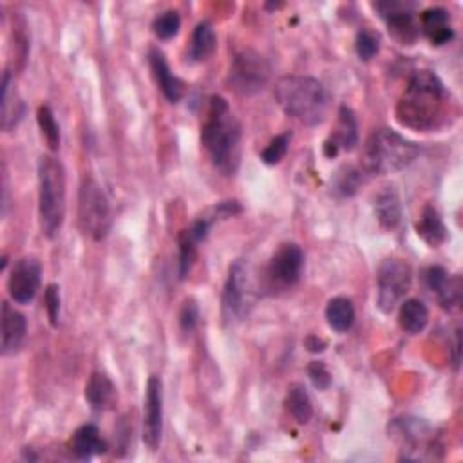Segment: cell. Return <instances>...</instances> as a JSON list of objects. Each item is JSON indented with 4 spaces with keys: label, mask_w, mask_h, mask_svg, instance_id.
<instances>
[{
    "label": "cell",
    "mask_w": 463,
    "mask_h": 463,
    "mask_svg": "<svg viewBox=\"0 0 463 463\" xmlns=\"http://www.w3.org/2000/svg\"><path fill=\"white\" fill-rule=\"evenodd\" d=\"M248 306V277L241 261L230 267L223 290V317L227 323H235L246 314Z\"/></svg>",
    "instance_id": "4fadbf2b"
},
{
    "label": "cell",
    "mask_w": 463,
    "mask_h": 463,
    "mask_svg": "<svg viewBox=\"0 0 463 463\" xmlns=\"http://www.w3.org/2000/svg\"><path fill=\"white\" fill-rule=\"evenodd\" d=\"M447 108V91L433 71H419L409 78L398 106L396 120L400 125L429 132L440 127Z\"/></svg>",
    "instance_id": "6da1fadb"
},
{
    "label": "cell",
    "mask_w": 463,
    "mask_h": 463,
    "mask_svg": "<svg viewBox=\"0 0 463 463\" xmlns=\"http://www.w3.org/2000/svg\"><path fill=\"white\" fill-rule=\"evenodd\" d=\"M422 29L433 45H443L452 40L454 31L449 24V13L443 8H429L420 17Z\"/></svg>",
    "instance_id": "603a6c76"
},
{
    "label": "cell",
    "mask_w": 463,
    "mask_h": 463,
    "mask_svg": "<svg viewBox=\"0 0 463 463\" xmlns=\"http://www.w3.org/2000/svg\"><path fill=\"white\" fill-rule=\"evenodd\" d=\"M45 310L51 326H59V315H60V291L57 284H49L45 288Z\"/></svg>",
    "instance_id": "e575fe53"
},
{
    "label": "cell",
    "mask_w": 463,
    "mask_h": 463,
    "mask_svg": "<svg viewBox=\"0 0 463 463\" xmlns=\"http://www.w3.org/2000/svg\"><path fill=\"white\" fill-rule=\"evenodd\" d=\"M424 283L427 290L436 297L443 310H452L459 302V281L451 279L442 267H429L424 272Z\"/></svg>",
    "instance_id": "e0dca14e"
},
{
    "label": "cell",
    "mask_w": 463,
    "mask_h": 463,
    "mask_svg": "<svg viewBox=\"0 0 463 463\" xmlns=\"http://www.w3.org/2000/svg\"><path fill=\"white\" fill-rule=\"evenodd\" d=\"M42 281V267L35 257H22L12 268L8 277L10 297L19 304H29L38 290Z\"/></svg>",
    "instance_id": "7c38bea8"
},
{
    "label": "cell",
    "mask_w": 463,
    "mask_h": 463,
    "mask_svg": "<svg viewBox=\"0 0 463 463\" xmlns=\"http://www.w3.org/2000/svg\"><path fill=\"white\" fill-rule=\"evenodd\" d=\"M375 212L379 218V223L387 228L393 230L398 227L400 218H402V207H400V197L398 192L393 187H386L375 201Z\"/></svg>",
    "instance_id": "484cf974"
},
{
    "label": "cell",
    "mask_w": 463,
    "mask_h": 463,
    "mask_svg": "<svg viewBox=\"0 0 463 463\" xmlns=\"http://www.w3.org/2000/svg\"><path fill=\"white\" fill-rule=\"evenodd\" d=\"M78 225L92 241H104L113 227L109 199L92 178H85L78 194Z\"/></svg>",
    "instance_id": "8992f818"
},
{
    "label": "cell",
    "mask_w": 463,
    "mask_h": 463,
    "mask_svg": "<svg viewBox=\"0 0 463 463\" xmlns=\"http://www.w3.org/2000/svg\"><path fill=\"white\" fill-rule=\"evenodd\" d=\"M288 145H290V138L288 134H281V136H275L270 145L261 152V160L267 164V165H277L288 152Z\"/></svg>",
    "instance_id": "836d02e7"
},
{
    "label": "cell",
    "mask_w": 463,
    "mask_h": 463,
    "mask_svg": "<svg viewBox=\"0 0 463 463\" xmlns=\"http://www.w3.org/2000/svg\"><path fill=\"white\" fill-rule=\"evenodd\" d=\"M272 78L268 60L253 49L237 53L230 64L227 84L239 96H255L261 92Z\"/></svg>",
    "instance_id": "52a82bcc"
},
{
    "label": "cell",
    "mask_w": 463,
    "mask_h": 463,
    "mask_svg": "<svg viewBox=\"0 0 463 463\" xmlns=\"http://www.w3.org/2000/svg\"><path fill=\"white\" fill-rule=\"evenodd\" d=\"M419 154L417 143L391 129H379L366 141L364 164L371 174H395L413 164Z\"/></svg>",
    "instance_id": "5b68a950"
},
{
    "label": "cell",
    "mask_w": 463,
    "mask_h": 463,
    "mask_svg": "<svg viewBox=\"0 0 463 463\" xmlns=\"http://www.w3.org/2000/svg\"><path fill=\"white\" fill-rule=\"evenodd\" d=\"M197 244L185 230L180 235V279H187L197 259Z\"/></svg>",
    "instance_id": "4dcf8cb0"
},
{
    "label": "cell",
    "mask_w": 463,
    "mask_h": 463,
    "mask_svg": "<svg viewBox=\"0 0 463 463\" xmlns=\"http://www.w3.org/2000/svg\"><path fill=\"white\" fill-rule=\"evenodd\" d=\"M28 333V323L26 317L17 312L15 307H12L8 302L3 304V355H12L15 353Z\"/></svg>",
    "instance_id": "ac0fdd59"
},
{
    "label": "cell",
    "mask_w": 463,
    "mask_h": 463,
    "mask_svg": "<svg viewBox=\"0 0 463 463\" xmlns=\"http://www.w3.org/2000/svg\"><path fill=\"white\" fill-rule=\"evenodd\" d=\"M358 143V124H356V116L355 113L342 106L339 109V120H337V127L331 134V138L324 143V152L326 156L333 158L340 150H353Z\"/></svg>",
    "instance_id": "9a60e30c"
},
{
    "label": "cell",
    "mask_w": 463,
    "mask_h": 463,
    "mask_svg": "<svg viewBox=\"0 0 463 463\" xmlns=\"http://www.w3.org/2000/svg\"><path fill=\"white\" fill-rule=\"evenodd\" d=\"M38 218L47 239L60 234L66 218V169L47 154L38 160Z\"/></svg>",
    "instance_id": "277c9868"
},
{
    "label": "cell",
    "mask_w": 463,
    "mask_h": 463,
    "mask_svg": "<svg viewBox=\"0 0 463 463\" xmlns=\"http://www.w3.org/2000/svg\"><path fill=\"white\" fill-rule=\"evenodd\" d=\"M307 377H310L312 384L319 391H326L331 386V375H330L326 364L321 363V360H315V363L310 364V368H307Z\"/></svg>",
    "instance_id": "d590c367"
},
{
    "label": "cell",
    "mask_w": 463,
    "mask_h": 463,
    "mask_svg": "<svg viewBox=\"0 0 463 463\" xmlns=\"http://www.w3.org/2000/svg\"><path fill=\"white\" fill-rule=\"evenodd\" d=\"M201 145L212 165L225 176H234L241 165V125L223 96H212L207 118L201 125Z\"/></svg>",
    "instance_id": "7a4b0ae2"
},
{
    "label": "cell",
    "mask_w": 463,
    "mask_h": 463,
    "mask_svg": "<svg viewBox=\"0 0 463 463\" xmlns=\"http://www.w3.org/2000/svg\"><path fill=\"white\" fill-rule=\"evenodd\" d=\"M24 115H26L24 101L15 89L12 73L6 71L3 78V129L6 132L13 131L20 124Z\"/></svg>",
    "instance_id": "44dd1931"
},
{
    "label": "cell",
    "mask_w": 463,
    "mask_h": 463,
    "mask_svg": "<svg viewBox=\"0 0 463 463\" xmlns=\"http://www.w3.org/2000/svg\"><path fill=\"white\" fill-rule=\"evenodd\" d=\"M69 449L78 459H91L92 456L104 454L108 451V442L101 438L100 431L92 424H85L78 427L71 440H69Z\"/></svg>",
    "instance_id": "ffe728a7"
},
{
    "label": "cell",
    "mask_w": 463,
    "mask_h": 463,
    "mask_svg": "<svg viewBox=\"0 0 463 463\" xmlns=\"http://www.w3.org/2000/svg\"><path fill=\"white\" fill-rule=\"evenodd\" d=\"M417 232L422 237V241H426L433 248H438L447 239V228L442 221V216L431 204H426L424 207L420 221L417 223Z\"/></svg>",
    "instance_id": "d4e9b609"
},
{
    "label": "cell",
    "mask_w": 463,
    "mask_h": 463,
    "mask_svg": "<svg viewBox=\"0 0 463 463\" xmlns=\"http://www.w3.org/2000/svg\"><path fill=\"white\" fill-rule=\"evenodd\" d=\"M197 323H199V307H197L196 300L188 299V300H185V304H183V307H181V314H180L181 330L187 331V333H190V331L196 330Z\"/></svg>",
    "instance_id": "8d00e7d4"
},
{
    "label": "cell",
    "mask_w": 463,
    "mask_h": 463,
    "mask_svg": "<svg viewBox=\"0 0 463 463\" xmlns=\"http://www.w3.org/2000/svg\"><path fill=\"white\" fill-rule=\"evenodd\" d=\"M304 268V251L295 243H284L277 248L274 253L270 267H268V277L274 286L277 288H291L300 281Z\"/></svg>",
    "instance_id": "8fae6325"
},
{
    "label": "cell",
    "mask_w": 463,
    "mask_h": 463,
    "mask_svg": "<svg viewBox=\"0 0 463 463\" xmlns=\"http://www.w3.org/2000/svg\"><path fill=\"white\" fill-rule=\"evenodd\" d=\"M363 181H364L363 172L356 171L351 165H346L337 171L331 187H333L335 194H339L342 197H349V196L356 194V190L360 188V185H363Z\"/></svg>",
    "instance_id": "f1b7e54d"
},
{
    "label": "cell",
    "mask_w": 463,
    "mask_h": 463,
    "mask_svg": "<svg viewBox=\"0 0 463 463\" xmlns=\"http://www.w3.org/2000/svg\"><path fill=\"white\" fill-rule=\"evenodd\" d=\"M355 47H356V55L360 57V60L368 62V60L375 59V55H379L380 38H379L377 33H373L370 29H363V31H358V35H356Z\"/></svg>",
    "instance_id": "d6a6232c"
},
{
    "label": "cell",
    "mask_w": 463,
    "mask_h": 463,
    "mask_svg": "<svg viewBox=\"0 0 463 463\" xmlns=\"http://www.w3.org/2000/svg\"><path fill=\"white\" fill-rule=\"evenodd\" d=\"M218 47V38H216V31L209 22H201L196 26L190 44H188V59L192 62H207L214 53Z\"/></svg>",
    "instance_id": "7402d4cb"
},
{
    "label": "cell",
    "mask_w": 463,
    "mask_h": 463,
    "mask_svg": "<svg viewBox=\"0 0 463 463\" xmlns=\"http://www.w3.org/2000/svg\"><path fill=\"white\" fill-rule=\"evenodd\" d=\"M116 386L101 371H94L85 386V400L94 411H111L116 403Z\"/></svg>",
    "instance_id": "d6986e66"
},
{
    "label": "cell",
    "mask_w": 463,
    "mask_h": 463,
    "mask_svg": "<svg viewBox=\"0 0 463 463\" xmlns=\"http://www.w3.org/2000/svg\"><path fill=\"white\" fill-rule=\"evenodd\" d=\"M413 281V270L403 259H386L377 274V304L384 314H391L402 302Z\"/></svg>",
    "instance_id": "9c48e42d"
},
{
    "label": "cell",
    "mask_w": 463,
    "mask_h": 463,
    "mask_svg": "<svg viewBox=\"0 0 463 463\" xmlns=\"http://www.w3.org/2000/svg\"><path fill=\"white\" fill-rule=\"evenodd\" d=\"M180 28H181V19H180V13L174 10H169L162 15H158L152 22L154 35H156L160 40L174 38L178 35Z\"/></svg>",
    "instance_id": "1f68e13d"
},
{
    "label": "cell",
    "mask_w": 463,
    "mask_h": 463,
    "mask_svg": "<svg viewBox=\"0 0 463 463\" xmlns=\"http://www.w3.org/2000/svg\"><path fill=\"white\" fill-rule=\"evenodd\" d=\"M393 436L400 443L402 459H436V436L433 429L419 419H400L393 422Z\"/></svg>",
    "instance_id": "ba28073f"
},
{
    "label": "cell",
    "mask_w": 463,
    "mask_h": 463,
    "mask_svg": "<svg viewBox=\"0 0 463 463\" xmlns=\"http://www.w3.org/2000/svg\"><path fill=\"white\" fill-rule=\"evenodd\" d=\"M275 100L288 116L307 127L321 125L331 108L326 85L314 76L302 75L283 76L275 85Z\"/></svg>",
    "instance_id": "3957f363"
},
{
    "label": "cell",
    "mask_w": 463,
    "mask_h": 463,
    "mask_svg": "<svg viewBox=\"0 0 463 463\" xmlns=\"http://www.w3.org/2000/svg\"><path fill=\"white\" fill-rule=\"evenodd\" d=\"M326 321L337 333H346L355 323L353 302L346 297H335L326 306Z\"/></svg>",
    "instance_id": "83f0119b"
},
{
    "label": "cell",
    "mask_w": 463,
    "mask_h": 463,
    "mask_svg": "<svg viewBox=\"0 0 463 463\" xmlns=\"http://www.w3.org/2000/svg\"><path fill=\"white\" fill-rule=\"evenodd\" d=\"M377 10L382 13L384 20L389 26V31L400 42H413L417 36L415 13L403 3H384L377 4Z\"/></svg>",
    "instance_id": "5bb4252c"
},
{
    "label": "cell",
    "mask_w": 463,
    "mask_h": 463,
    "mask_svg": "<svg viewBox=\"0 0 463 463\" xmlns=\"http://www.w3.org/2000/svg\"><path fill=\"white\" fill-rule=\"evenodd\" d=\"M36 120H38V125H40V131H42V136L47 143V147L51 150H59L60 148V127L57 124V118L53 115V111H51L49 106H42L38 109V115H36Z\"/></svg>",
    "instance_id": "f546056e"
},
{
    "label": "cell",
    "mask_w": 463,
    "mask_h": 463,
    "mask_svg": "<svg viewBox=\"0 0 463 463\" xmlns=\"http://www.w3.org/2000/svg\"><path fill=\"white\" fill-rule=\"evenodd\" d=\"M400 328L409 335H419L426 330L429 323V312L422 300L407 299L402 302L398 312Z\"/></svg>",
    "instance_id": "cb8c5ba5"
},
{
    "label": "cell",
    "mask_w": 463,
    "mask_h": 463,
    "mask_svg": "<svg viewBox=\"0 0 463 463\" xmlns=\"http://www.w3.org/2000/svg\"><path fill=\"white\" fill-rule=\"evenodd\" d=\"M306 347L310 349L312 353H319V351H324V349H326V342L321 340V339L315 337V335H310V337L306 339Z\"/></svg>",
    "instance_id": "74e56055"
},
{
    "label": "cell",
    "mask_w": 463,
    "mask_h": 463,
    "mask_svg": "<svg viewBox=\"0 0 463 463\" xmlns=\"http://www.w3.org/2000/svg\"><path fill=\"white\" fill-rule=\"evenodd\" d=\"M284 405H286L288 413L293 417V420L300 426H306L314 417L312 398H310V395H307V391L299 384H293L288 387Z\"/></svg>",
    "instance_id": "4316f807"
},
{
    "label": "cell",
    "mask_w": 463,
    "mask_h": 463,
    "mask_svg": "<svg viewBox=\"0 0 463 463\" xmlns=\"http://www.w3.org/2000/svg\"><path fill=\"white\" fill-rule=\"evenodd\" d=\"M164 431V384L158 377H150L145 391L143 407V442L148 449L156 451Z\"/></svg>",
    "instance_id": "30bf717a"
},
{
    "label": "cell",
    "mask_w": 463,
    "mask_h": 463,
    "mask_svg": "<svg viewBox=\"0 0 463 463\" xmlns=\"http://www.w3.org/2000/svg\"><path fill=\"white\" fill-rule=\"evenodd\" d=\"M148 64H150L154 78H156L158 87L162 89L164 96L171 101V104H178V101L183 98L185 84L171 71V68L165 60V55L160 49L152 47L148 51Z\"/></svg>",
    "instance_id": "2e32d148"
}]
</instances>
